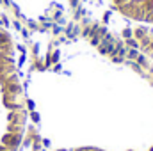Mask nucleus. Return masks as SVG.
Returning <instances> with one entry per match:
<instances>
[{
    "label": "nucleus",
    "instance_id": "1",
    "mask_svg": "<svg viewBox=\"0 0 153 151\" xmlns=\"http://www.w3.org/2000/svg\"><path fill=\"white\" fill-rule=\"evenodd\" d=\"M112 4L123 16L153 25V0H112Z\"/></svg>",
    "mask_w": 153,
    "mask_h": 151
},
{
    "label": "nucleus",
    "instance_id": "2",
    "mask_svg": "<svg viewBox=\"0 0 153 151\" xmlns=\"http://www.w3.org/2000/svg\"><path fill=\"white\" fill-rule=\"evenodd\" d=\"M135 34V39L139 43V46L153 57V25H148V27H137L134 30Z\"/></svg>",
    "mask_w": 153,
    "mask_h": 151
},
{
    "label": "nucleus",
    "instance_id": "3",
    "mask_svg": "<svg viewBox=\"0 0 153 151\" xmlns=\"http://www.w3.org/2000/svg\"><path fill=\"white\" fill-rule=\"evenodd\" d=\"M76 151H100V150H93V148H84V150H76Z\"/></svg>",
    "mask_w": 153,
    "mask_h": 151
}]
</instances>
